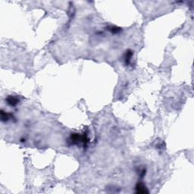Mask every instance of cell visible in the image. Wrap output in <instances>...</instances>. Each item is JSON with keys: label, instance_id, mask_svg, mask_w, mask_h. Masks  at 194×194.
Instances as JSON below:
<instances>
[{"label": "cell", "instance_id": "1", "mask_svg": "<svg viewBox=\"0 0 194 194\" xmlns=\"http://www.w3.org/2000/svg\"><path fill=\"white\" fill-rule=\"evenodd\" d=\"M7 101L8 102V104L11 105H16L17 102H18V99L16 98V97H14V96H10L8 98Z\"/></svg>", "mask_w": 194, "mask_h": 194}, {"label": "cell", "instance_id": "2", "mask_svg": "<svg viewBox=\"0 0 194 194\" xmlns=\"http://www.w3.org/2000/svg\"><path fill=\"white\" fill-rule=\"evenodd\" d=\"M136 190H137V193H147L146 187L143 186V184H138L136 186Z\"/></svg>", "mask_w": 194, "mask_h": 194}, {"label": "cell", "instance_id": "3", "mask_svg": "<svg viewBox=\"0 0 194 194\" xmlns=\"http://www.w3.org/2000/svg\"><path fill=\"white\" fill-rule=\"evenodd\" d=\"M131 56H132V53H131V52H128L127 53V55H126V61L128 62L130 61V58H131Z\"/></svg>", "mask_w": 194, "mask_h": 194}]
</instances>
